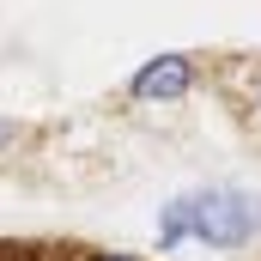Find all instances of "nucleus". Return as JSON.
<instances>
[{
  "mask_svg": "<svg viewBox=\"0 0 261 261\" xmlns=\"http://www.w3.org/2000/svg\"><path fill=\"white\" fill-rule=\"evenodd\" d=\"M255 110H261V73H255Z\"/></svg>",
  "mask_w": 261,
  "mask_h": 261,
  "instance_id": "obj_5",
  "label": "nucleus"
},
{
  "mask_svg": "<svg viewBox=\"0 0 261 261\" xmlns=\"http://www.w3.org/2000/svg\"><path fill=\"white\" fill-rule=\"evenodd\" d=\"M6 140H12V122H0V146H6Z\"/></svg>",
  "mask_w": 261,
  "mask_h": 261,
  "instance_id": "obj_4",
  "label": "nucleus"
},
{
  "mask_svg": "<svg viewBox=\"0 0 261 261\" xmlns=\"http://www.w3.org/2000/svg\"><path fill=\"white\" fill-rule=\"evenodd\" d=\"M189 206V237L206 249H249L261 237V195L249 189H195L182 195Z\"/></svg>",
  "mask_w": 261,
  "mask_h": 261,
  "instance_id": "obj_1",
  "label": "nucleus"
},
{
  "mask_svg": "<svg viewBox=\"0 0 261 261\" xmlns=\"http://www.w3.org/2000/svg\"><path fill=\"white\" fill-rule=\"evenodd\" d=\"M195 91V61L189 55H158L134 73V97L140 103H170V97H189Z\"/></svg>",
  "mask_w": 261,
  "mask_h": 261,
  "instance_id": "obj_2",
  "label": "nucleus"
},
{
  "mask_svg": "<svg viewBox=\"0 0 261 261\" xmlns=\"http://www.w3.org/2000/svg\"><path fill=\"white\" fill-rule=\"evenodd\" d=\"M85 261H140V255H122V249H97V255H85Z\"/></svg>",
  "mask_w": 261,
  "mask_h": 261,
  "instance_id": "obj_3",
  "label": "nucleus"
}]
</instances>
